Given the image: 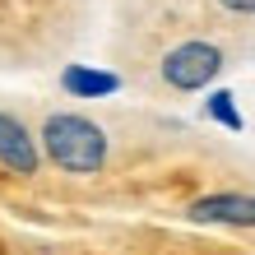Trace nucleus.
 Listing matches in <instances>:
<instances>
[{"mask_svg":"<svg viewBox=\"0 0 255 255\" xmlns=\"http://www.w3.org/2000/svg\"><path fill=\"white\" fill-rule=\"evenodd\" d=\"M42 153L70 176H93L107 167V130L79 112H51L42 121Z\"/></svg>","mask_w":255,"mask_h":255,"instance_id":"obj_1","label":"nucleus"},{"mask_svg":"<svg viewBox=\"0 0 255 255\" xmlns=\"http://www.w3.org/2000/svg\"><path fill=\"white\" fill-rule=\"evenodd\" d=\"M162 84L176 88V93H200L223 74V47L204 37H190V42H176V47L162 56Z\"/></svg>","mask_w":255,"mask_h":255,"instance_id":"obj_2","label":"nucleus"},{"mask_svg":"<svg viewBox=\"0 0 255 255\" xmlns=\"http://www.w3.org/2000/svg\"><path fill=\"white\" fill-rule=\"evenodd\" d=\"M186 218L200 223V228H255V195H246V190L200 195V200H190Z\"/></svg>","mask_w":255,"mask_h":255,"instance_id":"obj_3","label":"nucleus"},{"mask_svg":"<svg viewBox=\"0 0 255 255\" xmlns=\"http://www.w3.org/2000/svg\"><path fill=\"white\" fill-rule=\"evenodd\" d=\"M0 167L14 172V176H33L42 167L37 139L28 134V126L19 116H9V112H0Z\"/></svg>","mask_w":255,"mask_h":255,"instance_id":"obj_4","label":"nucleus"},{"mask_svg":"<svg viewBox=\"0 0 255 255\" xmlns=\"http://www.w3.org/2000/svg\"><path fill=\"white\" fill-rule=\"evenodd\" d=\"M61 88L70 98H112L116 88H121V74L93 70V65H65L61 70Z\"/></svg>","mask_w":255,"mask_h":255,"instance_id":"obj_5","label":"nucleus"},{"mask_svg":"<svg viewBox=\"0 0 255 255\" xmlns=\"http://www.w3.org/2000/svg\"><path fill=\"white\" fill-rule=\"evenodd\" d=\"M204 112H209V121H218L223 130H232V134L246 130V116L237 112V98L228 93V88H214V93H209V102H204Z\"/></svg>","mask_w":255,"mask_h":255,"instance_id":"obj_6","label":"nucleus"},{"mask_svg":"<svg viewBox=\"0 0 255 255\" xmlns=\"http://www.w3.org/2000/svg\"><path fill=\"white\" fill-rule=\"evenodd\" d=\"M228 14H255V0H218Z\"/></svg>","mask_w":255,"mask_h":255,"instance_id":"obj_7","label":"nucleus"}]
</instances>
